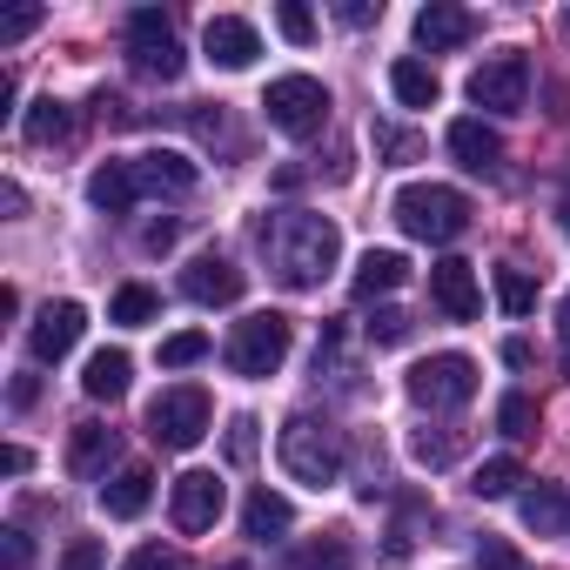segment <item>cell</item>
Masks as SVG:
<instances>
[{
    "instance_id": "1",
    "label": "cell",
    "mask_w": 570,
    "mask_h": 570,
    "mask_svg": "<svg viewBox=\"0 0 570 570\" xmlns=\"http://www.w3.org/2000/svg\"><path fill=\"white\" fill-rule=\"evenodd\" d=\"M255 242L268 248V268H275L282 289H323V275L343 255V228L330 215H309V208H289V215H275V222H255Z\"/></svg>"
},
{
    "instance_id": "2",
    "label": "cell",
    "mask_w": 570,
    "mask_h": 570,
    "mask_svg": "<svg viewBox=\"0 0 570 570\" xmlns=\"http://www.w3.org/2000/svg\"><path fill=\"white\" fill-rule=\"evenodd\" d=\"M275 456H282V470H289L296 483L330 490L343 476V430H330L323 416H289L282 436H275Z\"/></svg>"
},
{
    "instance_id": "3",
    "label": "cell",
    "mask_w": 570,
    "mask_h": 570,
    "mask_svg": "<svg viewBox=\"0 0 570 570\" xmlns=\"http://www.w3.org/2000/svg\"><path fill=\"white\" fill-rule=\"evenodd\" d=\"M396 228L416 235V242H456L470 228V195L463 188H443V181H410L396 195Z\"/></svg>"
},
{
    "instance_id": "4",
    "label": "cell",
    "mask_w": 570,
    "mask_h": 570,
    "mask_svg": "<svg viewBox=\"0 0 570 570\" xmlns=\"http://www.w3.org/2000/svg\"><path fill=\"white\" fill-rule=\"evenodd\" d=\"M289 350H296V323L275 316V309L242 316V323L228 330V343H222V356H228L235 376H275L282 363H289Z\"/></svg>"
},
{
    "instance_id": "5",
    "label": "cell",
    "mask_w": 570,
    "mask_h": 570,
    "mask_svg": "<svg viewBox=\"0 0 570 570\" xmlns=\"http://www.w3.org/2000/svg\"><path fill=\"white\" fill-rule=\"evenodd\" d=\"M262 108H268V128L309 141V135H323V121H330V88H323L316 75H282V81H268Z\"/></svg>"
},
{
    "instance_id": "6",
    "label": "cell",
    "mask_w": 570,
    "mask_h": 570,
    "mask_svg": "<svg viewBox=\"0 0 570 570\" xmlns=\"http://www.w3.org/2000/svg\"><path fill=\"white\" fill-rule=\"evenodd\" d=\"M208 390L202 383H175V390H161L155 403H148V436L161 443V450H195L202 436H208Z\"/></svg>"
},
{
    "instance_id": "7",
    "label": "cell",
    "mask_w": 570,
    "mask_h": 570,
    "mask_svg": "<svg viewBox=\"0 0 570 570\" xmlns=\"http://www.w3.org/2000/svg\"><path fill=\"white\" fill-rule=\"evenodd\" d=\"M410 403L416 410H463L470 396H476V363L470 356H456V350H443V356H423L416 370H410Z\"/></svg>"
},
{
    "instance_id": "8",
    "label": "cell",
    "mask_w": 570,
    "mask_h": 570,
    "mask_svg": "<svg viewBox=\"0 0 570 570\" xmlns=\"http://www.w3.org/2000/svg\"><path fill=\"white\" fill-rule=\"evenodd\" d=\"M128 68L148 75V81H175L181 75V41H175V21L161 8H135L128 14Z\"/></svg>"
},
{
    "instance_id": "9",
    "label": "cell",
    "mask_w": 570,
    "mask_h": 570,
    "mask_svg": "<svg viewBox=\"0 0 570 570\" xmlns=\"http://www.w3.org/2000/svg\"><path fill=\"white\" fill-rule=\"evenodd\" d=\"M470 101L490 108V115H523V101H530V55L503 48L483 68H470Z\"/></svg>"
},
{
    "instance_id": "10",
    "label": "cell",
    "mask_w": 570,
    "mask_h": 570,
    "mask_svg": "<svg viewBox=\"0 0 570 570\" xmlns=\"http://www.w3.org/2000/svg\"><path fill=\"white\" fill-rule=\"evenodd\" d=\"M222 503H228V490L215 483V470H188V476H175L168 517H175V530H181V537H202V530H215Z\"/></svg>"
},
{
    "instance_id": "11",
    "label": "cell",
    "mask_w": 570,
    "mask_h": 570,
    "mask_svg": "<svg viewBox=\"0 0 570 570\" xmlns=\"http://www.w3.org/2000/svg\"><path fill=\"white\" fill-rule=\"evenodd\" d=\"M242 289H248V275H242L228 255H215V248L181 268V296L202 303V309H228V303H242Z\"/></svg>"
},
{
    "instance_id": "12",
    "label": "cell",
    "mask_w": 570,
    "mask_h": 570,
    "mask_svg": "<svg viewBox=\"0 0 570 570\" xmlns=\"http://www.w3.org/2000/svg\"><path fill=\"white\" fill-rule=\"evenodd\" d=\"M430 303H436L450 323H476V316H483L476 268H470V262H456V255H450V262H436V268H430Z\"/></svg>"
},
{
    "instance_id": "13",
    "label": "cell",
    "mask_w": 570,
    "mask_h": 570,
    "mask_svg": "<svg viewBox=\"0 0 570 570\" xmlns=\"http://www.w3.org/2000/svg\"><path fill=\"white\" fill-rule=\"evenodd\" d=\"M81 330H88V309H81V303H48V309L28 323V350H35V363H61V356L81 343Z\"/></svg>"
},
{
    "instance_id": "14",
    "label": "cell",
    "mask_w": 570,
    "mask_h": 570,
    "mask_svg": "<svg viewBox=\"0 0 570 570\" xmlns=\"http://www.w3.org/2000/svg\"><path fill=\"white\" fill-rule=\"evenodd\" d=\"M202 48H208V61H215V68H228V75H235V68H255L262 35H255L242 14H215V21H208V35H202Z\"/></svg>"
},
{
    "instance_id": "15",
    "label": "cell",
    "mask_w": 570,
    "mask_h": 570,
    "mask_svg": "<svg viewBox=\"0 0 570 570\" xmlns=\"http://www.w3.org/2000/svg\"><path fill=\"white\" fill-rule=\"evenodd\" d=\"M128 168H135V188H141V195H195V181H202V175H195V161H188V155H175V148L135 155Z\"/></svg>"
},
{
    "instance_id": "16",
    "label": "cell",
    "mask_w": 570,
    "mask_h": 570,
    "mask_svg": "<svg viewBox=\"0 0 570 570\" xmlns=\"http://www.w3.org/2000/svg\"><path fill=\"white\" fill-rule=\"evenodd\" d=\"M470 35H476V14L470 8H450V0H430V8L416 14V48H430V55H450Z\"/></svg>"
},
{
    "instance_id": "17",
    "label": "cell",
    "mask_w": 570,
    "mask_h": 570,
    "mask_svg": "<svg viewBox=\"0 0 570 570\" xmlns=\"http://www.w3.org/2000/svg\"><path fill=\"white\" fill-rule=\"evenodd\" d=\"M517 517H523L537 537H563V543H570V490H563V483L523 490V497H517Z\"/></svg>"
},
{
    "instance_id": "18",
    "label": "cell",
    "mask_w": 570,
    "mask_h": 570,
    "mask_svg": "<svg viewBox=\"0 0 570 570\" xmlns=\"http://www.w3.org/2000/svg\"><path fill=\"white\" fill-rule=\"evenodd\" d=\"M450 155H456L470 175H497V168H503V141H497V128H483V121H450Z\"/></svg>"
},
{
    "instance_id": "19",
    "label": "cell",
    "mask_w": 570,
    "mask_h": 570,
    "mask_svg": "<svg viewBox=\"0 0 570 570\" xmlns=\"http://www.w3.org/2000/svg\"><path fill=\"white\" fill-rule=\"evenodd\" d=\"M148 497H155V470H148V463H128V470H115V476L101 483V510H108V517H121V523H128V517H141V510H148Z\"/></svg>"
},
{
    "instance_id": "20",
    "label": "cell",
    "mask_w": 570,
    "mask_h": 570,
    "mask_svg": "<svg viewBox=\"0 0 570 570\" xmlns=\"http://www.w3.org/2000/svg\"><path fill=\"white\" fill-rule=\"evenodd\" d=\"M403 282H410V262H403L396 248H370V255L356 262V282H350V289H356V303H376V296L403 289Z\"/></svg>"
},
{
    "instance_id": "21",
    "label": "cell",
    "mask_w": 570,
    "mask_h": 570,
    "mask_svg": "<svg viewBox=\"0 0 570 570\" xmlns=\"http://www.w3.org/2000/svg\"><path fill=\"white\" fill-rule=\"evenodd\" d=\"M296 523V510H289V497H282V490H248V503H242V530L255 537V543H275L282 530H289Z\"/></svg>"
},
{
    "instance_id": "22",
    "label": "cell",
    "mask_w": 570,
    "mask_h": 570,
    "mask_svg": "<svg viewBox=\"0 0 570 570\" xmlns=\"http://www.w3.org/2000/svg\"><path fill=\"white\" fill-rule=\"evenodd\" d=\"M88 202H95L101 215H128V208L141 202V188H135V168H128V161H101V168L88 175Z\"/></svg>"
},
{
    "instance_id": "23",
    "label": "cell",
    "mask_w": 570,
    "mask_h": 570,
    "mask_svg": "<svg viewBox=\"0 0 570 570\" xmlns=\"http://www.w3.org/2000/svg\"><path fill=\"white\" fill-rule=\"evenodd\" d=\"M128 376H135L128 350H95L88 370H81V390H88L95 403H115V396H128Z\"/></svg>"
},
{
    "instance_id": "24",
    "label": "cell",
    "mask_w": 570,
    "mask_h": 570,
    "mask_svg": "<svg viewBox=\"0 0 570 570\" xmlns=\"http://www.w3.org/2000/svg\"><path fill=\"white\" fill-rule=\"evenodd\" d=\"M463 450H470V436H463L456 423H423V430H410V456H416L423 470H450Z\"/></svg>"
},
{
    "instance_id": "25",
    "label": "cell",
    "mask_w": 570,
    "mask_h": 570,
    "mask_svg": "<svg viewBox=\"0 0 570 570\" xmlns=\"http://www.w3.org/2000/svg\"><path fill=\"white\" fill-rule=\"evenodd\" d=\"M350 563H356L350 537H309V543H296L289 557H282L275 570H350Z\"/></svg>"
},
{
    "instance_id": "26",
    "label": "cell",
    "mask_w": 570,
    "mask_h": 570,
    "mask_svg": "<svg viewBox=\"0 0 570 570\" xmlns=\"http://www.w3.org/2000/svg\"><path fill=\"white\" fill-rule=\"evenodd\" d=\"M108 456H115V430H108V423H75V436H68V470H75V476H101Z\"/></svg>"
},
{
    "instance_id": "27",
    "label": "cell",
    "mask_w": 570,
    "mask_h": 570,
    "mask_svg": "<svg viewBox=\"0 0 570 570\" xmlns=\"http://www.w3.org/2000/svg\"><path fill=\"white\" fill-rule=\"evenodd\" d=\"M21 135H28L35 148H55V141H68V135H75V108H68V101H55V95H41V101L28 108Z\"/></svg>"
},
{
    "instance_id": "28",
    "label": "cell",
    "mask_w": 570,
    "mask_h": 570,
    "mask_svg": "<svg viewBox=\"0 0 570 570\" xmlns=\"http://www.w3.org/2000/svg\"><path fill=\"white\" fill-rule=\"evenodd\" d=\"M390 88H396L403 108H436V95H443L436 68H423V61H396V68H390Z\"/></svg>"
},
{
    "instance_id": "29",
    "label": "cell",
    "mask_w": 570,
    "mask_h": 570,
    "mask_svg": "<svg viewBox=\"0 0 570 570\" xmlns=\"http://www.w3.org/2000/svg\"><path fill=\"white\" fill-rule=\"evenodd\" d=\"M155 316H161V296H155V289H141V282L115 289V303H108V323H121V330H148Z\"/></svg>"
},
{
    "instance_id": "30",
    "label": "cell",
    "mask_w": 570,
    "mask_h": 570,
    "mask_svg": "<svg viewBox=\"0 0 570 570\" xmlns=\"http://www.w3.org/2000/svg\"><path fill=\"white\" fill-rule=\"evenodd\" d=\"M497 303H503V316H530L537 309V275L530 268H497Z\"/></svg>"
},
{
    "instance_id": "31",
    "label": "cell",
    "mask_w": 570,
    "mask_h": 570,
    "mask_svg": "<svg viewBox=\"0 0 570 570\" xmlns=\"http://www.w3.org/2000/svg\"><path fill=\"white\" fill-rule=\"evenodd\" d=\"M517 483H523V463H517V456H483V463H476V476H470V490H476V497H510Z\"/></svg>"
},
{
    "instance_id": "32",
    "label": "cell",
    "mask_w": 570,
    "mask_h": 570,
    "mask_svg": "<svg viewBox=\"0 0 570 570\" xmlns=\"http://www.w3.org/2000/svg\"><path fill=\"white\" fill-rule=\"evenodd\" d=\"M376 155H383L390 168H410V161H423V135H410V128H396V121H376Z\"/></svg>"
},
{
    "instance_id": "33",
    "label": "cell",
    "mask_w": 570,
    "mask_h": 570,
    "mask_svg": "<svg viewBox=\"0 0 570 570\" xmlns=\"http://www.w3.org/2000/svg\"><path fill=\"white\" fill-rule=\"evenodd\" d=\"M497 430L517 436V443L537 436V403H530V396H503V403H497Z\"/></svg>"
},
{
    "instance_id": "34",
    "label": "cell",
    "mask_w": 570,
    "mask_h": 570,
    "mask_svg": "<svg viewBox=\"0 0 570 570\" xmlns=\"http://www.w3.org/2000/svg\"><path fill=\"white\" fill-rule=\"evenodd\" d=\"M363 330H370V343H376V350H396V343H410V316H403V309H390V303H383V309H376Z\"/></svg>"
},
{
    "instance_id": "35",
    "label": "cell",
    "mask_w": 570,
    "mask_h": 570,
    "mask_svg": "<svg viewBox=\"0 0 570 570\" xmlns=\"http://www.w3.org/2000/svg\"><path fill=\"white\" fill-rule=\"evenodd\" d=\"M202 356H208V336H202V330H181V336L161 343V370H188V363H202Z\"/></svg>"
},
{
    "instance_id": "36",
    "label": "cell",
    "mask_w": 570,
    "mask_h": 570,
    "mask_svg": "<svg viewBox=\"0 0 570 570\" xmlns=\"http://www.w3.org/2000/svg\"><path fill=\"white\" fill-rule=\"evenodd\" d=\"M275 28H282V41H316V14L309 8H296V0H282V8H275Z\"/></svg>"
},
{
    "instance_id": "37",
    "label": "cell",
    "mask_w": 570,
    "mask_h": 570,
    "mask_svg": "<svg viewBox=\"0 0 570 570\" xmlns=\"http://www.w3.org/2000/svg\"><path fill=\"white\" fill-rule=\"evenodd\" d=\"M476 570H530L503 537H476Z\"/></svg>"
},
{
    "instance_id": "38",
    "label": "cell",
    "mask_w": 570,
    "mask_h": 570,
    "mask_svg": "<svg viewBox=\"0 0 570 570\" xmlns=\"http://www.w3.org/2000/svg\"><path fill=\"white\" fill-rule=\"evenodd\" d=\"M255 443H262V436H255V416H235V423H228V463H235V470L255 463Z\"/></svg>"
},
{
    "instance_id": "39",
    "label": "cell",
    "mask_w": 570,
    "mask_h": 570,
    "mask_svg": "<svg viewBox=\"0 0 570 570\" xmlns=\"http://www.w3.org/2000/svg\"><path fill=\"white\" fill-rule=\"evenodd\" d=\"M121 570H181V550H168V543H141Z\"/></svg>"
},
{
    "instance_id": "40",
    "label": "cell",
    "mask_w": 570,
    "mask_h": 570,
    "mask_svg": "<svg viewBox=\"0 0 570 570\" xmlns=\"http://www.w3.org/2000/svg\"><path fill=\"white\" fill-rule=\"evenodd\" d=\"M175 235H181V222H175V215L148 222V228H141V255H168V248H175Z\"/></svg>"
},
{
    "instance_id": "41",
    "label": "cell",
    "mask_w": 570,
    "mask_h": 570,
    "mask_svg": "<svg viewBox=\"0 0 570 570\" xmlns=\"http://www.w3.org/2000/svg\"><path fill=\"white\" fill-rule=\"evenodd\" d=\"M41 21H48L41 8H21V14H0V48H14V41H21V35H35Z\"/></svg>"
},
{
    "instance_id": "42",
    "label": "cell",
    "mask_w": 570,
    "mask_h": 570,
    "mask_svg": "<svg viewBox=\"0 0 570 570\" xmlns=\"http://www.w3.org/2000/svg\"><path fill=\"white\" fill-rule=\"evenodd\" d=\"M61 570H101V543H95V537H75V543L61 550Z\"/></svg>"
},
{
    "instance_id": "43",
    "label": "cell",
    "mask_w": 570,
    "mask_h": 570,
    "mask_svg": "<svg viewBox=\"0 0 570 570\" xmlns=\"http://www.w3.org/2000/svg\"><path fill=\"white\" fill-rule=\"evenodd\" d=\"M95 115H101V121H115V128H128V121H135V115H128V101H121V95H108V88L95 95Z\"/></svg>"
},
{
    "instance_id": "44",
    "label": "cell",
    "mask_w": 570,
    "mask_h": 570,
    "mask_svg": "<svg viewBox=\"0 0 570 570\" xmlns=\"http://www.w3.org/2000/svg\"><path fill=\"white\" fill-rule=\"evenodd\" d=\"M376 14H383V8H370V0H343V8H336V21H343V28H370Z\"/></svg>"
},
{
    "instance_id": "45",
    "label": "cell",
    "mask_w": 570,
    "mask_h": 570,
    "mask_svg": "<svg viewBox=\"0 0 570 570\" xmlns=\"http://www.w3.org/2000/svg\"><path fill=\"white\" fill-rule=\"evenodd\" d=\"M28 557H35L28 530H8V570H28Z\"/></svg>"
},
{
    "instance_id": "46",
    "label": "cell",
    "mask_w": 570,
    "mask_h": 570,
    "mask_svg": "<svg viewBox=\"0 0 570 570\" xmlns=\"http://www.w3.org/2000/svg\"><path fill=\"white\" fill-rule=\"evenodd\" d=\"M503 363H510V370H530V363H537V350H530L523 336H510V343H503Z\"/></svg>"
},
{
    "instance_id": "47",
    "label": "cell",
    "mask_w": 570,
    "mask_h": 570,
    "mask_svg": "<svg viewBox=\"0 0 570 570\" xmlns=\"http://www.w3.org/2000/svg\"><path fill=\"white\" fill-rule=\"evenodd\" d=\"M41 403V376H14V410H35Z\"/></svg>"
},
{
    "instance_id": "48",
    "label": "cell",
    "mask_w": 570,
    "mask_h": 570,
    "mask_svg": "<svg viewBox=\"0 0 570 570\" xmlns=\"http://www.w3.org/2000/svg\"><path fill=\"white\" fill-rule=\"evenodd\" d=\"M0 208H8V215H21V208H28V195H21V181H8V188H0Z\"/></svg>"
},
{
    "instance_id": "49",
    "label": "cell",
    "mask_w": 570,
    "mask_h": 570,
    "mask_svg": "<svg viewBox=\"0 0 570 570\" xmlns=\"http://www.w3.org/2000/svg\"><path fill=\"white\" fill-rule=\"evenodd\" d=\"M563 235H570V181H563Z\"/></svg>"
},
{
    "instance_id": "50",
    "label": "cell",
    "mask_w": 570,
    "mask_h": 570,
    "mask_svg": "<svg viewBox=\"0 0 570 570\" xmlns=\"http://www.w3.org/2000/svg\"><path fill=\"white\" fill-rule=\"evenodd\" d=\"M563 376H570V330H563Z\"/></svg>"
},
{
    "instance_id": "51",
    "label": "cell",
    "mask_w": 570,
    "mask_h": 570,
    "mask_svg": "<svg viewBox=\"0 0 570 570\" xmlns=\"http://www.w3.org/2000/svg\"><path fill=\"white\" fill-rule=\"evenodd\" d=\"M557 28H563V41H570V8H563V14H557Z\"/></svg>"
},
{
    "instance_id": "52",
    "label": "cell",
    "mask_w": 570,
    "mask_h": 570,
    "mask_svg": "<svg viewBox=\"0 0 570 570\" xmlns=\"http://www.w3.org/2000/svg\"><path fill=\"white\" fill-rule=\"evenodd\" d=\"M557 316H563V323H557V330H570V296H563V309H557Z\"/></svg>"
},
{
    "instance_id": "53",
    "label": "cell",
    "mask_w": 570,
    "mask_h": 570,
    "mask_svg": "<svg viewBox=\"0 0 570 570\" xmlns=\"http://www.w3.org/2000/svg\"><path fill=\"white\" fill-rule=\"evenodd\" d=\"M215 570H248V563H215Z\"/></svg>"
}]
</instances>
